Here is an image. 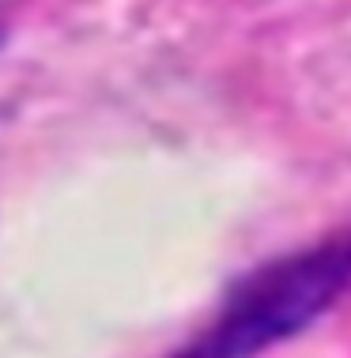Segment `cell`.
Wrapping results in <instances>:
<instances>
[{
  "label": "cell",
  "instance_id": "1",
  "mask_svg": "<svg viewBox=\"0 0 351 358\" xmlns=\"http://www.w3.org/2000/svg\"><path fill=\"white\" fill-rule=\"evenodd\" d=\"M351 279V238L257 272L174 358H249L302 328Z\"/></svg>",
  "mask_w": 351,
  "mask_h": 358
}]
</instances>
